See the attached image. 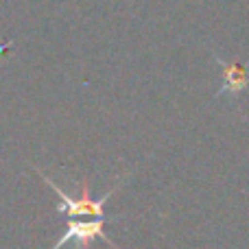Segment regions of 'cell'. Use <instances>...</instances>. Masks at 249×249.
I'll use <instances>...</instances> for the list:
<instances>
[{
    "label": "cell",
    "instance_id": "cell-1",
    "mask_svg": "<svg viewBox=\"0 0 249 249\" xmlns=\"http://www.w3.org/2000/svg\"><path fill=\"white\" fill-rule=\"evenodd\" d=\"M35 171H37V168H35ZM37 175L42 177L44 184H46L48 188L55 190V195H59L61 201H59V206H57V212L70 216V219H77V216H94V219H101V216H103L105 201H107V199L112 197L118 188H121V184H116L112 190H107L99 201H94V199L90 197V184H88V181H81V193H79V197H70V195H66L59 186H55V181L53 179H48L42 171H37Z\"/></svg>",
    "mask_w": 249,
    "mask_h": 249
},
{
    "label": "cell",
    "instance_id": "cell-3",
    "mask_svg": "<svg viewBox=\"0 0 249 249\" xmlns=\"http://www.w3.org/2000/svg\"><path fill=\"white\" fill-rule=\"evenodd\" d=\"M221 72H223V88L216 92V96L232 94L238 96L243 90L249 86V64H241V61H223L219 59Z\"/></svg>",
    "mask_w": 249,
    "mask_h": 249
},
{
    "label": "cell",
    "instance_id": "cell-2",
    "mask_svg": "<svg viewBox=\"0 0 249 249\" xmlns=\"http://www.w3.org/2000/svg\"><path fill=\"white\" fill-rule=\"evenodd\" d=\"M96 238H101V241H105V243L112 245V241H109L107 234H105V216L94 219V221H74V219H70L66 234L51 249H61L66 243H70V241L77 243L79 249H90L92 241H96Z\"/></svg>",
    "mask_w": 249,
    "mask_h": 249
}]
</instances>
